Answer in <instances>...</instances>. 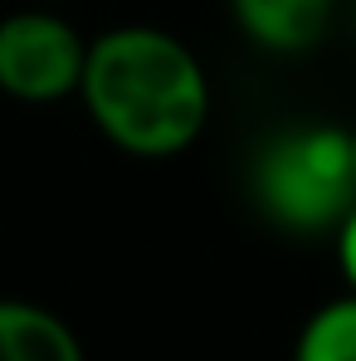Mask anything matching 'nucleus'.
I'll return each instance as SVG.
<instances>
[{
  "label": "nucleus",
  "instance_id": "obj_1",
  "mask_svg": "<svg viewBox=\"0 0 356 361\" xmlns=\"http://www.w3.org/2000/svg\"><path fill=\"white\" fill-rule=\"evenodd\" d=\"M73 103L118 157L176 161L210 132L215 83L185 35L156 20H118L88 35Z\"/></svg>",
  "mask_w": 356,
  "mask_h": 361
},
{
  "label": "nucleus",
  "instance_id": "obj_2",
  "mask_svg": "<svg viewBox=\"0 0 356 361\" xmlns=\"http://www.w3.org/2000/svg\"><path fill=\"white\" fill-rule=\"evenodd\" d=\"M254 215L288 240H332L356 205L352 127L332 118H293L264 132L244 161Z\"/></svg>",
  "mask_w": 356,
  "mask_h": 361
},
{
  "label": "nucleus",
  "instance_id": "obj_3",
  "mask_svg": "<svg viewBox=\"0 0 356 361\" xmlns=\"http://www.w3.org/2000/svg\"><path fill=\"white\" fill-rule=\"evenodd\" d=\"M88 35L63 5L15 0L0 15V98L20 108H59L78 98Z\"/></svg>",
  "mask_w": 356,
  "mask_h": 361
},
{
  "label": "nucleus",
  "instance_id": "obj_4",
  "mask_svg": "<svg viewBox=\"0 0 356 361\" xmlns=\"http://www.w3.org/2000/svg\"><path fill=\"white\" fill-rule=\"evenodd\" d=\"M342 0H225V15L235 25V35L264 59H307L332 20H337Z\"/></svg>",
  "mask_w": 356,
  "mask_h": 361
},
{
  "label": "nucleus",
  "instance_id": "obj_5",
  "mask_svg": "<svg viewBox=\"0 0 356 361\" xmlns=\"http://www.w3.org/2000/svg\"><path fill=\"white\" fill-rule=\"evenodd\" d=\"M0 361H88V347L49 302L0 298Z\"/></svg>",
  "mask_w": 356,
  "mask_h": 361
},
{
  "label": "nucleus",
  "instance_id": "obj_6",
  "mask_svg": "<svg viewBox=\"0 0 356 361\" xmlns=\"http://www.w3.org/2000/svg\"><path fill=\"white\" fill-rule=\"evenodd\" d=\"M288 361H356V293L352 288L317 302L302 317Z\"/></svg>",
  "mask_w": 356,
  "mask_h": 361
},
{
  "label": "nucleus",
  "instance_id": "obj_7",
  "mask_svg": "<svg viewBox=\"0 0 356 361\" xmlns=\"http://www.w3.org/2000/svg\"><path fill=\"white\" fill-rule=\"evenodd\" d=\"M332 264H337L342 288H352V293H356V205L342 215V225L332 230Z\"/></svg>",
  "mask_w": 356,
  "mask_h": 361
},
{
  "label": "nucleus",
  "instance_id": "obj_8",
  "mask_svg": "<svg viewBox=\"0 0 356 361\" xmlns=\"http://www.w3.org/2000/svg\"><path fill=\"white\" fill-rule=\"evenodd\" d=\"M347 127H352V161H356V122H347Z\"/></svg>",
  "mask_w": 356,
  "mask_h": 361
},
{
  "label": "nucleus",
  "instance_id": "obj_9",
  "mask_svg": "<svg viewBox=\"0 0 356 361\" xmlns=\"http://www.w3.org/2000/svg\"><path fill=\"white\" fill-rule=\"evenodd\" d=\"M35 5H68V0H35Z\"/></svg>",
  "mask_w": 356,
  "mask_h": 361
},
{
  "label": "nucleus",
  "instance_id": "obj_10",
  "mask_svg": "<svg viewBox=\"0 0 356 361\" xmlns=\"http://www.w3.org/2000/svg\"><path fill=\"white\" fill-rule=\"evenodd\" d=\"M352 15H356V5H352Z\"/></svg>",
  "mask_w": 356,
  "mask_h": 361
}]
</instances>
